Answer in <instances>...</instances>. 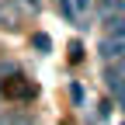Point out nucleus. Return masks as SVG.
Masks as SVG:
<instances>
[{
	"label": "nucleus",
	"mask_w": 125,
	"mask_h": 125,
	"mask_svg": "<svg viewBox=\"0 0 125 125\" xmlns=\"http://www.w3.org/2000/svg\"><path fill=\"white\" fill-rule=\"evenodd\" d=\"M0 28H7V31H18L21 28V18H18V10H14L7 0H0Z\"/></svg>",
	"instance_id": "nucleus-2"
},
{
	"label": "nucleus",
	"mask_w": 125,
	"mask_h": 125,
	"mask_svg": "<svg viewBox=\"0 0 125 125\" xmlns=\"http://www.w3.org/2000/svg\"><path fill=\"white\" fill-rule=\"evenodd\" d=\"M101 56L125 62V42H122V38H104V42H101Z\"/></svg>",
	"instance_id": "nucleus-1"
},
{
	"label": "nucleus",
	"mask_w": 125,
	"mask_h": 125,
	"mask_svg": "<svg viewBox=\"0 0 125 125\" xmlns=\"http://www.w3.org/2000/svg\"><path fill=\"white\" fill-rule=\"evenodd\" d=\"M70 4H73V18H76V14H83L90 7V0H70Z\"/></svg>",
	"instance_id": "nucleus-5"
},
{
	"label": "nucleus",
	"mask_w": 125,
	"mask_h": 125,
	"mask_svg": "<svg viewBox=\"0 0 125 125\" xmlns=\"http://www.w3.org/2000/svg\"><path fill=\"white\" fill-rule=\"evenodd\" d=\"M0 125H35V118L18 115V111H0Z\"/></svg>",
	"instance_id": "nucleus-3"
},
{
	"label": "nucleus",
	"mask_w": 125,
	"mask_h": 125,
	"mask_svg": "<svg viewBox=\"0 0 125 125\" xmlns=\"http://www.w3.org/2000/svg\"><path fill=\"white\" fill-rule=\"evenodd\" d=\"M118 101H122V108H125V90H122V94H118Z\"/></svg>",
	"instance_id": "nucleus-7"
},
{
	"label": "nucleus",
	"mask_w": 125,
	"mask_h": 125,
	"mask_svg": "<svg viewBox=\"0 0 125 125\" xmlns=\"http://www.w3.org/2000/svg\"><path fill=\"white\" fill-rule=\"evenodd\" d=\"M31 42H35V49H38V52H49V35H35Z\"/></svg>",
	"instance_id": "nucleus-4"
},
{
	"label": "nucleus",
	"mask_w": 125,
	"mask_h": 125,
	"mask_svg": "<svg viewBox=\"0 0 125 125\" xmlns=\"http://www.w3.org/2000/svg\"><path fill=\"white\" fill-rule=\"evenodd\" d=\"M24 4H28V7H31V10H38V0H24Z\"/></svg>",
	"instance_id": "nucleus-6"
}]
</instances>
